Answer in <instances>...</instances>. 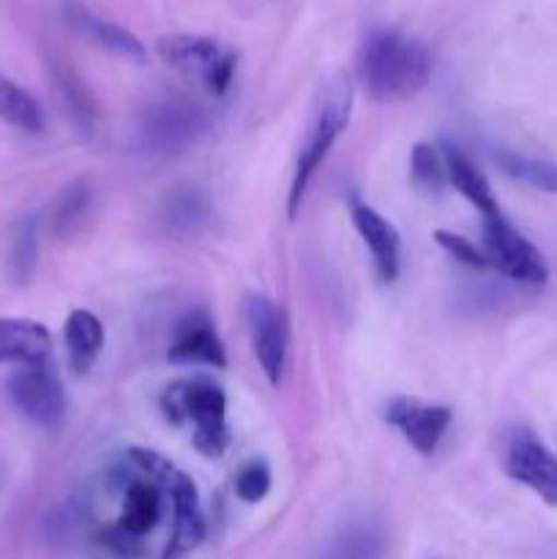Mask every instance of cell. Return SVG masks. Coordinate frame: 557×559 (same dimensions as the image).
<instances>
[{"label": "cell", "mask_w": 557, "mask_h": 559, "mask_svg": "<svg viewBox=\"0 0 557 559\" xmlns=\"http://www.w3.org/2000/svg\"><path fill=\"white\" fill-rule=\"evenodd\" d=\"M353 98H355L353 80H349L347 74L331 76V80L322 85L315 115H311L309 131H306L304 147H300L298 153V164H295L293 186H289V200H287L289 216L298 213L311 178H315L320 164L325 162L331 147L336 145V140L344 134V129H347L349 115H353Z\"/></svg>", "instance_id": "4"}, {"label": "cell", "mask_w": 557, "mask_h": 559, "mask_svg": "<svg viewBox=\"0 0 557 559\" xmlns=\"http://www.w3.org/2000/svg\"><path fill=\"white\" fill-rule=\"evenodd\" d=\"M484 254L489 267L528 287H541L549 278L544 254L502 218V213L484 216Z\"/></svg>", "instance_id": "7"}, {"label": "cell", "mask_w": 557, "mask_h": 559, "mask_svg": "<svg viewBox=\"0 0 557 559\" xmlns=\"http://www.w3.org/2000/svg\"><path fill=\"white\" fill-rule=\"evenodd\" d=\"M495 164L508 178L522 180V183L533 186L544 194H557V164L546 162V158L524 156V153L508 151V147H497Z\"/></svg>", "instance_id": "20"}, {"label": "cell", "mask_w": 557, "mask_h": 559, "mask_svg": "<svg viewBox=\"0 0 557 559\" xmlns=\"http://www.w3.org/2000/svg\"><path fill=\"white\" fill-rule=\"evenodd\" d=\"M208 131V115L183 98H164L142 109L137 120V147L147 156H178L200 142Z\"/></svg>", "instance_id": "5"}, {"label": "cell", "mask_w": 557, "mask_h": 559, "mask_svg": "<svg viewBox=\"0 0 557 559\" xmlns=\"http://www.w3.org/2000/svg\"><path fill=\"white\" fill-rule=\"evenodd\" d=\"M508 478L528 486L546 506H557V456L530 431H513L502 456Z\"/></svg>", "instance_id": "10"}, {"label": "cell", "mask_w": 557, "mask_h": 559, "mask_svg": "<svg viewBox=\"0 0 557 559\" xmlns=\"http://www.w3.org/2000/svg\"><path fill=\"white\" fill-rule=\"evenodd\" d=\"M63 338H66V349H69V360L71 369L76 374L91 369L96 364L98 353L104 349V325L93 311L85 309H74L66 320L63 328Z\"/></svg>", "instance_id": "16"}, {"label": "cell", "mask_w": 557, "mask_h": 559, "mask_svg": "<svg viewBox=\"0 0 557 559\" xmlns=\"http://www.w3.org/2000/svg\"><path fill=\"white\" fill-rule=\"evenodd\" d=\"M164 418L173 426H194V448L208 459L227 453L233 435L227 426V396L222 385L208 377H183L158 396Z\"/></svg>", "instance_id": "3"}, {"label": "cell", "mask_w": 557, "mask_h": 559, "mask_svg": "<svg viewBox=\"0 0 557 559\" xmlns=\"http://www.w3.org/2000/svg\"><path fill=\"white\" fill-rule=\"evenodd\" d=\"M0 120L25 134H38L44 129V112L36 98L3 74H0Z\"/></svg>", "instance_id": "21"}, {"label": "cell", "mask_w": 557, "mask_h": 559, "mask_svg": "<svg viewBox=\"0 0 557 559\" xmlns=\"http://www.w3.org/2000/svg\"><path fill=\"white\" fill-rule=\"evenodd\" d=\"M353 224L364 243L369 246L375 257L377 276L382 282H393L399 276V233L388 218H382L375 207L355 202L353 205Z\"/></svg>", "instance_id": "14"}, {"label": "cell", "mask_w": 557, "mask_h": 559, "mask_svg": "<svg viewBox=\"0 0 557 559\" xmlns=\"http://www.w3.org/2000/svg\"><path fill=\"white\" fill-rule=\"evenodd\" d=\"M55 82H58V93L63 96L74 123L80 126V131L91 134V131L96 129L98 109H96V102H93V96L87 93L85 82H82L66 63H55Z\"/></svg>", "instance_id": "23"}, {"label": "cell", "mask_w": 557, "mask_h": 559, "mask_svg": "<svg viewBox=\"0 0 557 559\" xmlns=\"http://www.w3.org/2000/svg\"><path fill=\"white\" fill-rule=\"evenodd\" d=\"M52 336L47 328L27 317H0V364L47 360Z\"/></svg>", "instance_id": "15"}, {"label": "cell", "mask_w": 557, "mask_h": 559, "mask_svg": "<svg viewBox=\"0 0 557 559\" xmlns=\"http://www.w3.org/2000/svg\"><path fill=\"white\" fill-rule=\"evenodd\" d=\"M435 240L442 251H448V254H451L453 260L462 262V265L475 267V271H481V267H489V260H486L484 251H481L475 243H470L467 238H462V235L448 233V229H437Z\"/></svg>", "instance_id": "27"}, {"label": "cell", "mask_w": 557, "mask_h": 559, "mask_svg": "<svg viewBox=\"0 0 557 559\" xmlns=\"http://www.w3.org/2000/svg\"><path fill=\"white\" fill-rule=\"evenodd\" d=\"M388 540L382 527L371 522H358L344 527L331 544L322 549L320 559H382Z\"/></svg>", "instance_id": "18"}, {"label": "cell", "mask_w": 557, "mask_h": 559, "mask_svg": "<svg viewBox=\"0 0 557 559\" xmlns=\"http://www.w3.org/2000/svg\"><path fill=\"white\" fill-rule=\"evenodd\" d=\"M386 420L402 431L404 440L420 456H431L437 451V445L442 442V437H446L453 413L448 407H442V404H426L418 402V399L399 396L388 402Z\"/></svg>", "instance_id": "11"}, {"label": "cell", "mask_w": 557, "mask_h": 559, "mask_svg": "<svg viewBox=\"0 0 557 559\" xmlns=\"http://www.w3.org/2000/svg\"><path fill=\"white\" fill-rule=\"evenodd\" d=\"M11 404L16 413L25 415L31 424L42 429H58L66 413V393L58 374L47 366V360L20 364L5 382Z\"/></svg>", "instance_id": "8"}, {"label": "cell", "mask_w": 557, "mask_h": 559, "mask_svg": "<svg viewBox=\"0 0 557 559\" xmlns=\"http://www.w3.org/2000/svg\"><path fill=\"white\" fill-rule=\"evenodd\" d=\"M208 216H211V200L194 186L175 189L162 205V218L173 233H194L208 222Z\"/></svg>", "instance_id": "19"}, {"label": "cell", "mask_w": 557, "mask_h": 559, "mask_svg": "<svg viewBox=\"0 0 557 559\" xmlns=\"http://www.w3.org/2000/svg\"><path fill=\"white\" fill-rule=\"evenodd\" d=\"M164 63L194 80L211 96H224L235 80L238 52L208 36H164L158 41Z\"/></svg>", "instance_id": "6"}, {"label": "cell", "mask_w": 557, "mask_h": 559, "mask_svg": "<svg viewBox=\"0 0 557 559\" xmlns=\"http://www.w3.org/2000/svg\"><path fill=\"white\" fill-rule=\"evenodd\" d=\"M38 265V222L36 218H25L16 227L14 240H11L9 251V273L16 284H27L36 273Z\"/></svg>", "instance_id": "24"}, {"label": "cell", "mask_w": 557, "mask_h": 559, "mask_svg": "<svg viewBox=\"0 0 557 559\" xmlns=\"http://www.w3.org/2000/svg\"><path fill=\"white\" fill-rule=\"evenodd\" d=\"M268 491H271V469L262 459H249L235 475V495L254 506V502L265 500Z\"/></svg>", "instance_id": "26"}, {"label": "cell", "mask_w": 557, "mask_h": 559, "mask_svg": "<svg viewBox=\"0 0 557 559\" xmlns=\"http://www.w3.org/2000/svg\"><path fill=\"white\" fill-rule=\"evenodd\" d=\"M66 20H69V25L74 27L82 38H87V41L96 44V47L107 49V52L118 55V58L145 63V47H142L140 38L131 31H126V27L115 25V22L109 20H102V16H96L91 9H85V5L80 3L66 5Z\"/></svg>", "instance_id": "13"}, {"label": "cell", "mask_w": 557, "mask_h": 559, "mask_svg": "<svg viewBox=\"0 0 557 559\" xmlns=\"http://www.w3.org/2000/svg\"><path fill=\"white\" fill-rule=\"evenodd\" d=\"M355 69L375 102H404L429 82L431 55L396 27H375L360 44Z\"/></svg>", "instance_id": "2"}, {"label": "cell", "mask_w": 557, "mask_h": 559, "mask_svg": "<svg viewBox=\"0 0 557 559\" xmlns=\"http://www.w3.org/2000/svg\"><path fill=\"white\" fill-rule=\"evenodd\" d=\"M60 527L104 559H180L208 533L194 480L140 445L112 453L85 480Z\"/></svg>", "instance_id": "1"}, {"label": "cell", "mask_w": 557, "mask_h": 559, "mask_svg": "<svg viewBox=\"0 0 557 559\" xmlns=\"http://www.w3.org/2000/svg\"><path fill=\"white\" fill-rule=\"evenodd\" d=\"M410 173H413L415 186L426 191H440L446 183V162H442L440 151L426 142H418L413 147V158H410Z\"/></svg>", "instance_id": "25"}, {"label": "cell", "mask_w": 557, "mask_h": 559, "mask_svg": "<svg viewBox=\"0 0 557 559\" xmlns=\"http://www.w3.org/2000/svg\"><path fill=\"white\" fill-rule=\"evenodd\" d=\"M246 322H249L254 355L260 360L262 371H265L268 382L278 385L284 374V366H287L289 347L287 317H284L282 306H276L265 295H251L246 300Z\"/></svg>", "instance_id": "9"}, {"label": "cell", "mask_w": 557, "mask_h": 559, "mask_svg": "<svg viewBox=\"0 0 557 559\" xmlns=\"http://www.w3.org/2000/svg\"><path fill=\"white\" fill-rule=\"evenodd\" d=\"M93 191L87 186V180H74L71 186H66L60 191V197L55 200L52 213H49V224H52V233L60 238H69L76 229L82 227V218L91 211Z\"/></svg>", "instance_id": "22"}, {"label": "cell", "mask_w": 557, "mask_h": 559, "mask_svg": "<svg viewBox=\"0 0 557 559\" xmlns=\"http://www.w3.org/2000/svg\"><path fill=\"white\" fill-rule=\"evenodd\" d=\"M167 358L183 366H211V369L227 366V353L208 311H191L178 320Z\"/></svg>", "instance_id": "12"}, {"label": "cell", "mask_w": 557, "mask_h": 559, "mask_svg": "<svg viewBox=\"0 0 557 559\" xmlns=\"http://www.w3.org/2000/svg\"><path fill=\"white\" fill-rule=\"evenodd\" d=\"M442 162H446V178L451 180L453 189H457L459 194H462L464 200L470 202V205L478 207V211L484 213V216H491V213H500L495 194H491L489 180H486L484 175H481L478 169L473 167V162H470V158L464 156V153L459 151V147L446 145V153H442Z\"/></svg>", "instance_id": "17"}]
</instances>
